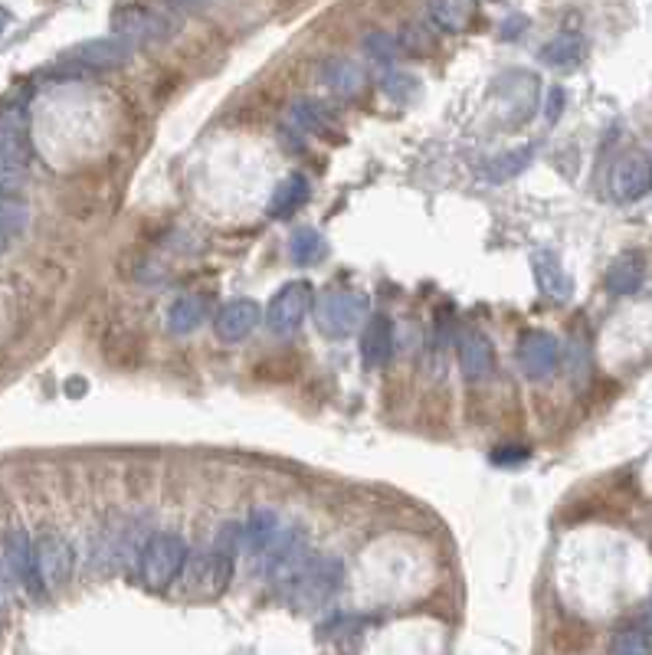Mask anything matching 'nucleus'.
Instances as JSON below:
<instances>
[{"instance_id": "c9c22d12", "label": "nucleus", "mask_w": 652, "mask_h": 655, "mask_svg": "<svg viewBox=\"0 0 652 655\" xmlns=\"http://www.w3.org/2000/svg\"><path fill=\"white\" fill-rule=\"evenodd\" d=\"M525 27H528V20H525V17H508V23L502 27V37H505V40H512L515 33H521Z\"/></svg>"}, {"instance_id": "f704fd0d", "label": "nucleus", "mask_w": 652, "mask_h": 655, "mask_svg": "<svg viewBox=\"0 0 652 655\" xmlns=\"http://www.w3.org/2000/svg\"><path fill=\"white\" fill-rule=\"evenodd\" d=\"M561 109H564V89L561 86H554L551 92H548V102H544V118L554 125L557 118H561Z\"/></svg>"}, {"instance_id": "f03ea898", "label": "nucleus", "mask_w": 652, "mask_h": 655, "mask_svg": "<svg viewBox=\"0 0 652 655\" xmlns=\"http://www.w3.org/2000/svg\"><path fill=\"white\" fill-rule=\"evenodd\" d=\"M187 564V544L181 534L158 531L141 547L138 574L148 590H171Z\"/></svg>"}, {"instance_id": "b1692460", "label": "nucleus", "mask_w": 652, "mask_h": 655, "mask_svg": "<svg viewBox=\"0 0 652 655\" xmlns=\"http://www.w3.org/2000/svg\"><path fill=\"white\" fill-rule=\"evenodd\" d=\"M289 253L299 266H315V262H322L328 253L325 236L318 233L315 226H299V230L289 236Z\"/></svg>"}, {"instance_id": "c756f323", "label": "nucleus", "mask_w": 652, "mask_h": 655, "mask_svg": "<svg viewBox=\"0 0 652 655\" xmlns=\"http://www.w3.org/2000/svg\"><path fill=\"white\" fill-rule=\"evenodd\" d=\"M292 122L299 128H305V131H318L322 125H328V112H325V105H318L312 99H302V102L292 105Z\"/></svg>"}, {"instance_id": "f8f14e48", "label": "nucleus", "mask_w": 652, "mask_h": 655, "mask_svg": "<svg viewBox=\"0 0 652 655\" xmlns=\"http://www.w3.org/2000/svg\"><path fill=\"white\" fill-rule=\"evenodd\" d=\"M115 37H125L132 43H154V40H168L171 37V23L168 17L154 14L145 7H118L112 17Z\"/></svg>"}, {"instance_id": "a211bd4d", "label": "nucleus", "mask_w": 652, "mask_h": 655, "mask_svg": "<svg viewBox=\"0 0 652 655\" xmlns=\"http://www.w3.org/2000/svg\"><path fill=\"white\" fill-rule=\"evenodd\" d=\"M646 282V259L639 253H623L607 269V289L613 295H633Z\"/></svg>"}, {"instance_id": "aec40b11", "label": "nucleus", "mask_w": 652, "mask_h": 655, "mask_svg": "<svg viewBox=\"0 0 652 655\" xmlns=\"http://www.w3.org/2000/svg\"><path fill=\"white\" fill-rule=\"evenodd\" d=\"M322 82L338 95H358L364 89V69L358 63H351V59H328L322 66Z\"/></svg>"}, {"instance_id": "dca6fc26", "label": "nucleus", "mask_w": 652, "mask_h": 655, "mask_svg": "<svg viewBox=\"0 0 652 655\" xmlns=\"http://www.w3.org/2000/svg\"><path fill=\"white\" fill-rule=\"evenodd\" d=\"M531 266H535L538 289L544 295H551V299H557V302H567L574 295V279L564 272L554 249H538V253L531 256Z\"/></svg>"}, {"instance_id": "f257e3e1", "label": "nucleus", "mask_w": 652, "mask_h": 655, "mask_svg": "<svg viewBox=\"0 0 652 655\" xmlns=\"http://www.w3.org/2000/svg\"><path fill=\"white\" fill-rule=\"evenodd\" d=\"M230 580H233V554L213 547V551H207V554L187 557L181 577H177L174 593L181 600H191V603L217 600L227 593Z\"/></svg>"}, {"instance_id": "2f4dec72", "label": "nucleus", "mask_w": 652, "mask_h": 655, "mask_svg": "<svg viewBox=\"0 0 652 655\" xmlns=\"http://www.w3.org/2000/svg\"><path fill=\"white\" fill-rule=\"evenodd\" d=\"M528 459H531V452L521 449V446H505V449H495L492 452L495 466H505V469H515V466H521V462H528Z\"/></svg>"}, {"instance_id": "412c9836", "label": "nucleus", "mask_w": 652, "mask_h": 655, "mask_svg": "<svg viewBox=\"0 0 652 655\" xmlns=\"http://www.w3.org/2000/svg\"><path fill=\"white\" fill-rule=\"evenodd\" d=\"M472 14H476V0H430V17L446 33L466 30Z\"/></svg>"}, {"instance_id": "0eeeda50", "label": "nucleus", "mask_w": 652, "mask_h": 655, "mask_svg": "<svg viewBox=\"0 0 652 655\" xmlns=\"http://www.w3.org/2000/svg\"><path fill=\"white\" fill-rule=\"evenodd\" d=\"M312 308H315L312 282H305V279L286 282L266 305V325L272 335H295Z\"/></svg>"}, {"instance_id": "20e7f679", "label": "nucleus", "mask_w": 652, "mask_h": 655, "mask_svg": "<svg viewBox=\"0 0 652 655\" xmlns=\"http://www.w3.org/2000/svg\"><path fill=\"white\" fill-rule=\"evenodd\" d=\"M0 158H4V194H17V184L30 164V138H27V105L10 102L0 125Z\"/></svg>"}, {"instance_id": "f3484780", "label": "nucleus", "mask_w": 652, "mask_h": 655, "mask_svg": "<svg viewBox=\"0 0 652 655\" xmlns=\"http://www.w3.org/2000/svg\"><path fill=\"white\" fill-rule=\"evenodd\" d=\"M492 361H495V354H492L489 338L479 335V331H462V338H459V364H462V374H466L469 380L489 377Z\"/></svg>"}, {"instance_id": "cd10ccee", "label": "nucleus", "mask_w": 652, "mask_h": 655, "mask_svg": "<svg viewBox=\"0 0 652 655\" xmlns=\"http://www.w3.org/2000/svg\"><path fill=\"white\" fill-rule=\"evenodd\" d=\"M364 53L371 56L374 63L390 66V63H394V59L400 56V40L390 37V33L374 30V33H367V37H364Z\"/></svg>"}, {"instance_id": "4be33fe9", "label": "nucleus", "mask_w": 652, "mask_h": 655, "mask_svg": "<svg viewBox=\"0 0 652 655\" xmlns=\"http://www.w3.org/2000/svg\"><path fill=\"white\" fill-rule=\"evenodd\" d=\"M204 315H207L204 299H197V295H181L168 312V331L171 335H191L194 328H200Z\"/></svg>"}, {"instance_id": "72a5a7b5", "label": "nucleus", "mask_w": 652, "mask_h": 655, "mask_svg": "<svg viewBox=\"0 0 652 655\" xmlns=\"http://www.w3.org/2000/svg\"><path fill=\"white\" fill-rule=\"evenodd\" d=\"M554 646L561 652H580L587 646V636L580 633V629H561V633L554 636Z\"/></svg>"}, {"instance_id": "2eb2a0df", "label": "nucleus", "mask_w": 652, "mask_h": 655, "mask_svg": "<svg viewBox=\"0 0 652 655\" xmlns=\"http://www.w3.org/2000/svg\"><path fill=\"white\" fill-rule=\"evenodd\" d=\"M256 325H259V302L253 299L227 302L217 312V321H213V328H217V335L223 341H243Z\"/></svg>"}, {"instance_id": "9d476101", "label": "nucleus", "mask_w": 652, "mask_h": 655, "mask_svg": "<svg viewBox=\"0 0 652 655\" xmlns=\"http://www.w3.org/2000/svg\"><path fill=\"white\" fill-rule=\"evenodd\" d=\"M4 574L7 580H17L30 593H43V583L37 574V547L23 528H7L4 534Z\"/></svg>"}, {"instance_id": "4468645a", "label": "nucleus", "mask_w": 652, "mask_h": 655, "mask_svg": "<svg viewBox=\"0 0 652 655\" xmlns=\"http://www.w3.org/2000/svg\"><path fill=\"white\" fill-rule=\"evenodd\" d=\"M394 354V321L387 315H374L361 328V361L364 367H384Z\"/></svg>"}, {"instance_id": "5701e85b", "label": "nucleus", "mask_w": 652, "mask_h": 655, "mask_svg": "<svg viewBox=\"0 0 652 655\" xmlns=\"http://www.w3.org/2000/svg\"><path fill=\"white\" fill-rule=\"evenodd\" d=\"M279 518L272 511H253L250 521L243 524V544L250 547L253 554H263L266 547L279 538Z\"/></svg>"}, {"instance_id": "c85d7f7f", "label": "nucleus", "mask_w": 652, "mask_h": 655, "mask_svg": "<svg viewBox=\"0 0 652 655\" xmlns=\"http://www.w3.org/2000/svg\"><path fill=\"white\" fill-rule=\"evenodd\" d=\"M384 92L390 95V99H397V102H410L413 95L420 92V82L417 76H410V73H400V69H390V73L384 76Z\"/></svg>"}, {"instance_id": "ddd939ff", "label": "nucleus", "mask_w": 652, "mask_h": 655, "mask_svg": "<svg viewBox=\"0 0 652 655\" xmlns=\"http://www.w3.org/2000/svg\"><path fill=\"white\" fill-rule=\"evenodd\" d=\"M132 40L125 37H105V40H86L79 43L69 59H76L79 66H89V69H118L132 59Z\"/></svg>"}, {"instance_id": "423d86ee", "label": "nucleus", "mask_w": 652, "mask_h": 655, "mask_svg": "<svg viewBox=\"0 0 652 655\" xmlns=\"http://www.w3.org/2000/svg\"><path fill=\"white\" fill-rule=\"evenodd\" d=\"M341 577H345V567H341L338 557L322 554V557H308L299 574L289 580V587L299 606H318L341 587Z\"/></svg>"}, {"instance_id": "473e14b6", "label": "nucleus", "mask_w": 652, "mask_h": 655, "mask_svg": "<svg viewBox=\"0 0 652 655\" xmlns=\"http://www.w3.org/2000/svg\"><path fill=\"white\" fill-rule=\"evenodd\" d=\"M400 46H403V50H410V53H417V50H430V46H433V37H426V30H423V27H407V30H403V37H400Z\"/></svg>"}, {"instance_id": "39448f33", "label": "nucleus", "mask_w": 652, "mask_h": 655, "mask_svg": "<svg viewBox=\"0 0 652 655\" xmlns=\"http://www.w3.org/2000/svg\"><path fill=\"white\" fill-rule=\"evenodd\" d=\"M495 95H499V112H502L505 128H518L535 115L541 82L535 73H528V69H512V73L495 79Z\"/></svg>"}, {"instance_id": "1a4fd4ad", "label": "nucleus", "mask_w": 652, "mask_h": 655, "mask_svg": "<svg viewBox=\"0 0 652 655\" xmlns=\"http://www.w3.org/2000/svg\"><path fill=\"white\" fill-rule=\"evenodd\" d=\"M652 190V158L643 151H630L623 154L620 161L613 164L610 171V194L620 204H633V200H643Z\"/></svg>"}, {"instance_id": "bb28decb", "label": "nucleus", "mask_w": 652, "mask_h": 655, "mask_svg": "<svg viewBox=\"0 0 652 655\" xmlns=\"http://www.w3.org/2000/svg\"><path fill=\"white\" fill-rule=\"evenodd\" d=\"M528 164H531V148H515L508 154H499V158L485 168V174H489L492 181H508V177H518Z\"/></svg>"}, {"instance_id": "7c9ffc66", "label": "nucleus", "mask_w": 652, "mask_h": 655, "mask_svg": "<svg viewBox=\"0 0 652 655\" xmlns=\"http://www.w3.org/2000/svg\"><path fill=\"white\" fill-rule=\"evenodd\" d=\"M613 652L616 655H649V639L643 633H636V629H630V633L616 636Z\"/></svg>"}, {"instance_id": "6ab92c4d", "label": "nucleus", "mask_w": 652, "mask_h": 655, "mask_svg": "<svg viewBox=\"0 0 652 655\" xmlns=\"http://www.w3.org/2000/svg\"><path fill=\"white\" fill-rule=\"evenodd\" d=\"M308 200V177L302 174H289L286 181L276 187V194L269 200V217L276 220H289L292 213H299Z\"/></svg>"}, {"instance_id": "393cba45", "label": "nucleus", "mask_w": 652, "mask_h": 655, "mask_svg": "<svg viewBox=\"0 0 652 655\" xmlns=\"http://www.w3.org/2000/svg\"><path fill=\"white\" fill-rule=\"evenodd\" d=\"M30 210L23 194H4V207H0V230H4V246H10L17 236L27 230Z\"/></svg>"}, {"instance_id": "7ed1b4c3", "label": "nucleus", "mask_w": 652, "mask_h": 655, "mask_svg": "<svg viewBox=\"0 0 652 655\" xmlns=\"http://www.w3.org/2000/svg\"><path fill=\"white\" fill-rule=\"evenodd\" d=\"M367 295L351 289H331L315 302V325L325 338H348L364 325Z\"/></svg>"}, {"instance_id": "6e6552de", "label": "nucleus", "mask_w": 652, "mask_h": 655, "mask_svg": "<svg viewBox=\"0 0 652 655\" xmlns=\"http://www.w3.org/2000/svg\"><path fill=\"white\" fill-rule=\"evenodd\" d=\"M37 574H40V583L43 590H59L63 583L73 577V544H69L59 531H43L37 541Z\"/></svg>"}, {"instance_id": "9b49d317", "label": "nucleus", "mask_w": 652, "mask_h": 655, "mask_svg": "<svg viewBox=\"0 0 652 655\" xmlns=\"http://www.w3.org/2000/svg\"><path fill=\"white\" fill-rule=\"evenodd\" d=\"M561 364V341L551 331H528L518 341V367L531 380H548Z\"/></svg>"}, {"instance_id": "a878e982", "label": "nucleus", "mask_w": 652, "mask_h": 655, "mask_svg": "<svg viewBox=\"0 0 652 655\" xmlns=\"http://www.w3.org/2000/svg\"><path fill=\"white\" fill-rule=\"evenodd\" d=\"M584 56V40L577 33H557V37L541 50V59L548 66H574Z\"/></svg>"}]
</instances>
